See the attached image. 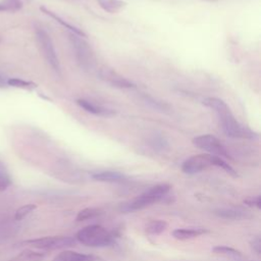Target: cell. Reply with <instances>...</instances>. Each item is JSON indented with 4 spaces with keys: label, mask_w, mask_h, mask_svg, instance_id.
<instances>
[{
    "label": "cell",
    "mask_w": 261,
    "mask_h": 261,
    "mask_svg": "<svg viewBox=\"0 0 261 261\" xmlns=\"http://www.w3.org/2000/svg\"><path fill=\"white\" fill-rule=\"evenodd\" d=\"M203 104L217 113L222 130L226 136L233 139H253L257 137L255 133L245 127L237 120L223 100L215 97H208L203 100Z\"/></svg>",
    "instance_id": "cell-1"
},
{
    "label": "cell",
    "mask_w": 261,
    "mask_h": 261,
    "mask_svg": "<svg viewBox=\"0 0 261 261\" xmlns=\"http://www.w3.org/2000/svg\"><path fill=\"white\" fill-rule=\"evenodd\" d=\"M171 190V186L168 184H158L151 187L149 190L141 194L139 197L134 200L123 203L120 205V211L122 212H133L141 210L147 206H150L157 202L165 201V198L168 197V194Z\"/></svg>",
    "instance_id": "cell-2"
},
{
    "label": "cell",
    "mask_w": 261,
    "mask_h": 261,
    "mask_svg": "<svg viewBox=\"0 0 261 261\" xmlns=\"http://www.w3.org/2000/svg\"><path fill=\"white\" fill-rule=\"evenodd\" d=\"M75 239L85 246L100 248L110 246L114 242L115 234L101 225L93 224L80 229Z\"/></svg>",
    "instance_id": "cell-3"
},
{
    "label": "cell",
    "mask_w": 261,
    "mask_h": 261,
    "mask_svg": "<svg viewBox=\"0 0 261 261\" xmlns=\"http://www.w3.org/2000/svg\"><path fill=\"white\" fill-rule=\"evenodd\" d=\"M69 41L81 67L87 70L92 69L95 65V55L90 45L83 39V37L72 33L69 34Z\"/></svg>",
    "instance_id": "cell-4"
},
{
    "label": "cell",
    "mask_w": 261,
    "mask_h": 261,
    "mask_svg": "<svg viewBox=\"0 0 261 261\" xmlns=\"http://www.w3.org/2000/svg\"><path fill=\"white\" fill-rule=\"evenodd\" d=\"M36 39L39 44V47L42 51L43 56L45 57L48 64L54 69L56 72L60 71V64L58 60V56L56 53V50L54 48V44L52 42V39L50 35L43 29L37 28L36 31Z\"/></svg>",
    "instance_id": "cell-5"
},
{
    "label": "cell",
    "mask_w": 261,
    "mask_h": 261,
    "mask_svg": "<svg viewBox=\"0 0 261 261\" xmlns=\"http://www.w3.org/2000/svg\"><path fill=\"white\" fill-rule=\"evenodd\" d=\"M75 240L71 237L55 236V237H44L39 239H32L22 241L20 244L23 246H30L36 249L42 250H56L61 248L70 247L74 244Z\"/></svg>",
    "instance_id": "cell-6"
},
{
    "label": "cell",
    "mask_w": 261,
    "mask_h": 261,
    "mask_svg": "<svg viewBox=\"0 0 261 261\" xmlns=\"http://www.w3.org/2000/svg\"><path fill=\"white\" fill-rule=\"evenodd\" d=\"M193 145L196 146L197 148L208 152V154L215 155L218 157H225V158H230L227 150L225 147L222 145V143L214 136L206 134V135H201L198 137H195L193 139Z\"/></svg>",
    "instance_id": "cell-7"
},
{
    "label": "cell",
    "mask_w": 261,
    "mask_h": 261,
    "mask_svg": "<svg viewBox=\"0 0 261 261\" xmlns=\"http://www.w3.org/2000/svg\"><path fill=\"white\" fill-rule=\"evenodd\" d=\"M212 166L211 154L193 155L181 164V170L187 174H196Z\"/></svg>",
    "instance_id": "cell-8"
},
{
    "label": "cell",
    "mask_w": 261,
    "mask_h": 261,
    "mask_svg": "<svg viewBox=\"0 0 261 261\" xmlns=\"http://www.w3.org/2000/svg\"><path fill=\"white\" fill-rule=\"evenodd\" d=\"M100 77L105 81L106 83H108L109 85L116 87V88H120V89H130L134 88L135 85L129 82L128 80H126L125 77L121 76L120 74H118L117 72L113 71L112 69H108V68H103L100 70L99 73Z\"/></svg>",
    "instance_id": "cell-9"
},
{
    "label": "cell",
    "mask_w": 261,
    "mask_h": 261,
    "mask_svg": "<svg viewBox=\"0 0 261 261\" xmlns=\"http://www.w3.org/2000/svg\"><path fill=\"white\" fill-rule=\"evenodd\" d=\"M209 230L204 227H191V228H176L172 231V237L179 241L195 239L202 234L208 233Z\"/></svg>",
    "instance_id": "cell-10"
},
{
    "label": "cell",
    "mask_w": 261,
    "mask_h": 261,
    "mask_svg": "<svg viewBox=\"0 0 261 261\" xmlns=\"http://www.w3.org/2000/svg\"><path fill=\"white\" fill-rule=\"evenodd\" d=\"M76 103L80 107H82L83 109H85L87 112H90L92 114L95 115H102V116H110L113 115L114 112L108 108H105L103 106L94 104L88 100L85 99H79L76 100Z\"/></svg>",
    "instance_id": "cell-11"
},
{
    "label": "cell",
    "mask_w": 261,
    "mask_h": 261,
    "mask_svg": "<svg viewBox=\"0 0 261 261\" xmlns=\"http://www.w3.org/2000/svg\"><path fill=\"white\" fill-rule=\"evenodd\" d=\"M92 178L98 181H106V182H120L125 179V176L118 171L104 170L97 171L92 173Z\"/></svg>",
    "instance_id": "cell-12"
},
{
    "label": "cell",
    "mask_w": 261,
    "mask_h": 261,
    "mask_svg": "<svg viewBox=\"0 0 261 261\" xmlns=\"http://www.w3.org/2000/svg\"><path fill=\"white\" fill-rule=\"evenodd\" d=\"M53 261H95V257L73 251H63L56 255Z\"/></svg>",
    "instance_id": "cell-13"
},
{
    "label": "cell",
    "mask_w": 261,
    "mask_h": 261,
    "mask_svg": "<svg viewBox=\"0 0 261 261\" xmlns=\"http://www.w3.org/2000/svg\"><path fill=\"white\" fill-rule=\"evenodd\" d=\"M46 257V253L38 252L31 249H27L18 253L16 256L10 259V261H43Z\"/></svg>",
    "instance_id": "cell-14"
},
{
    "label": "cell",
    "mask_w": 261,
    "mask_h": 261,
    "mask_svg": "<svg viewBox=\"0 0 261 261\" xmlns=\"http://www.w3.org/2000/svg\"><path fill=\"white\" fill-rule=\"evenodd\" d=\"M213 213L220 218L232 219V220L243 219V218L247 217V215L244 211L232 209V208H218V209H215Z\"/></svg>",
    "instance_id": "cell-15"
},
{
    "label": "cell",
    "mask_w": 261,
    "mask_h": 261,
    "mask_svg": "<svg viewBox=\"0 0 261 261\" xmlns=\"http://www.w3.org/2000/svg\"><path fill=\"white\" fill-rule=\"evenodd\" d=\"M40 9L45 13V14H47V15H49L50 17H52V18H54L57 22H59L61 25H63L64 28H66L67 30H69L72 34H75V35H79V36H81V37H83V38H85V37H87V35L82 31V30H80V29H77V28H75V27H73V25H71V24H69V23H67L64 19H62L60 16H58L57 14H55L54 12H52L51 10H49V9H47L46 7H44V6H41L40 7Z\"/></svg>",
    "instance_id": "cell-16"
},
{
    "label": "cell",
    "mask_w": 261,
    "mask_h": 261,
    "mask_svg": "<svg viewBox=\"0 0 261 261\" xmlns=\"http://www.w3.org/2000/svg\"><path fill=\"white\" fill-rule=\"evenodd\" d=\"M213 253L215 254H219V255H223V256H227V257H230L237 261H244V256L243 254L233 249V248H230V247H227V246H215L213 249H212Z\"/></svg>",
    "instance_id": "cell-17"
},
{
    "label": "cell",
    "mask_w": 261,
    "mask_h": 261,
    "mask_svg": "<svg viewBox=\"0 0 261 261\" xmlns=\"http://www.w3.org/2000/svg\"><path fill=\"white\" fill-rule=\"evenodd\" d=\"M98 3L103 10L109 13L117 12L126 5L122 0H98Z\"/></svg>",
    "instance_id": "cell-18"
},
{
    "label": "cell",
    "mask_w": 261,
    "mask_h": 261,
    "mask_svg": "<svg viewBox=\"0 0 261 261\" xmlns=\"http://www.w3.org/2000/svg\"><path fill=\"white\" fill-rule=\"evenodd\" d=\"M167 226H168V224L164 220H152L147 224L146 232L148 234H152V236L160 234L166 230Z\"/></svg>",
    "instance_id": "cell-19"
},
{
    "label": "cell",
    "mask_w": 261,
    "mask_h": 261,
    "mask_svg": "<svg viewBox=\"0 0 261 261\" xmlns=\"http://www.w3.org/2000/svg\"><path fill=\"white\" fill-rule=\"evenodd\" d=\"M101 214H102V210L99 209V208H94V207L85 208V209H82L81 211L77 212L75 220L76 221H84V220L95 218V217H97Z\"/></svg>",
    "instance_id": "cell-20"
},
{
    "label": "cell",
    "mask_w": 261,
    "mask_h": 261,
    "mask_svg": "<svg viewBox=\"0 0 261 261\" xmlns=\"http://www.w3.org/2000/svg\"><path fill=\"white\" fill-rule=\"evenodd\" d=\"M211 162H212V166H218V167L222 168L224 171H226L229 175H231L233 177L238 176L237 171L228 163H226L221 157H218V156H215V155H211Z\"/></svg>",
    "instance_id": "cell-21"
},
{
    "label": "cell",
    "mask_w": 261,
    "mask_h": 261,
    "mask_svg": "<svg viewBox=\"0 0 261 261\" xmlns=\"http://www.w3.org/2000/svg\"><path fill=\"white\" fill-rule=\"evenodd\" d=\"M7 86L13 87V88H18V89H24V90H32L33 88L36 87V85L32 82H28L18 77H9L6 80Z\"/></svg>",
    "instance_id": "cell-22"
},
{
    "label": "cell",
    "mask_w": 261,
    "mask_h": 261,
    "mask_svg": "<svg viewBox=\"0 0 261 261\" xmlns=\"http://www.w3.org/2000/svg\"><path fill=\"white\" fill-rule=\"evenodd\" d=\"M37 208L36 204H25L21 207H19L14 214V219L15 220H22L25 218L29 214H31L35 209Z\"/></svg>",
    "instance_id": "cell-23"
},
{
    "label": "cell",
    "mask_w": 261,
    "mask_h": 261,
    "mask_svg": "<svg viewBox=\"0 0 261 261\" xmlns=\"http://www.w3.org/2000/svg\"><path fill=\"white\" fill-rule=\"evenodd\" d=\"M144 98H145L146 103L149 104V105H150L152 108H154V109H157V110H166V109L169 108L168 105H166L165 103L160 102V101H157V100H155V99L152 98V97L145 96Z\"/></svg>",
    "instance_id": "cell-24"
},
{
    "label": "cell",
    "mask_w": 261,
    "mask_h": 261,
    "mask_svg": "<svg viewBox=\"0 0 261 261\" xmlns=\"http://www.w3.org/2000/svg\"><path fill=\"white\" fill-rule=\"evenodd\" d=\"M10 185H11L10 177L5 173L0 172V192L5 191Z\"/></svg>",
    "instance_id": "cell-25"
},
{
    "label": "cell",
    "mask_w": 261,
    "mask_h": 261,
    "mask_svg": "<svg viewBox=\"0 0 261 261\" xmlns=\"http://www.w3.org/2000/svg\"><path fill=\"white\" fill-rule=\"evenodd\" d=\"M244 203L250 207H256L258 209L261 208V197L257 196L255 198H250V199H246L244 200Z\"/></svg>",
    "instance_id": "cell-26"
},
{
    "label": "cell",
    "mask_w": 261,
    "mask_h": 261,
    "mask_svg": "<svg viewBox=\"0 0 261 261\" xmlns=\"http://www.w3.org/2000/svg\"><path fill=\"white\" fill-rule=\"evenodd\" d=\"M152 145L154 146V148L162 149L166 145V141L164 140V138H162L160 136H157V137H154L152 139Z\"/></svg>",
    "instance_id": "cell-27"
},
{
    "label": "cell",
    "mask_w": 261,
    "mask_h": 261,
    "mask_svg": "<svg viewBox=\"0 0 261 261\" xmlns=\"http://www.w3.org/2000/svg\"><path fill=\"white\" fill-rule=\"evenodd\" d=\"M251 247L252 249L259 255L261 252V241L259 237H255L254 239H252L251 241Z\"/></svg>",
    "instance_id": "cell-28"
},
{
    "label": "cell",
    "mask_w": 261,
    "mask_h": 261,
    "mask_svg": "<svg viewBox=\"0 0 261 261\" xmlns=\"http://www.w3.org/2000/svg\"><path fill=\"white\" fill-rule=\"evenodd\" d=\"M7 79H4L3 76L0 75V89L2 88H6L7 87V83H6Z\"/></svg>",
    "instance_id": "cell-29"
},
{
    "label": "cell",
    "mask_w": 261,
    "mask_h": 261,
    "mask_svg": "<svg viewBox=\"0 0 261 261\" xmlns=\"http://www.w3.org/2000/svg\"><path fill=\"white\" fill-rule=\"evenodd\" d=\"M1 41H2V38H1V36H0V43H1Z\"/></svg>",
    "instance_id": "cell-30"
},
{
    "label": "cell",
    "mask_w": 261,
    "mask_h": 261,
    "mask_svg": "<svg viewBox=\"0 0 261 261\" xmlns=\"http://www.w3.org/2000/svg\"><path fill=\"white\" fill-rule=\"evenodd\" d=\"M245 261H246V260H245Z\"/></svg>",
    "instance_id": "cell-31"
}]
</instances>
